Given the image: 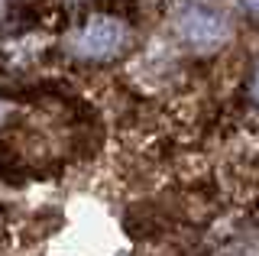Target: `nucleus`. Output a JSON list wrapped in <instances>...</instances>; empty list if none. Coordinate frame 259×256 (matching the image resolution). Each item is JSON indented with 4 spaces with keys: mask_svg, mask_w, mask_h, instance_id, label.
<instances>
[{
    "mask_svg": "<svg viewBox=\"0 0 259 256\" xmlns=\"http://www.w3.org/2000/svg\"><path fill=\"white\" fill-rule=\"evenodd\" d=\"M130 26L120 17L110 13H97V17L84 20L75 33L68 36V52L78 62H91V65H104V62H117L120 55L130 49Z\"/></svg>",
    "mask_w": 259,
    "mask_h": 256,
    "instance_id": "nucleus-1",
    "label": "nucleus"
},
{
    "mask_svg": "<svg viewBox=\"0 0 259 256\" xmlns=\"http://www.w3.org/2000/svg\"><path fill=\"white\" fill-rule=\"evenodd\" d=\"M178 29H182V39L194 49H210V46L227 39V20L217 10H207V7L185 10V17L178 20Z\"/></svg>",
    "mask_w": 259,
    "mask_h": 256,
    "instance_id": "nucleus-2",
    "label": "nucleus"
},
{
    "mask_svg": "<svg viewBox=\"0 0 259 256\" xmlns=\"http://www.w3.org/2000/svg\"><path fill=\"white\" fill-rule=\"evenodd\" d=\"M246 94H249V101L259 107V65L253 68V75H249V81H246Z\"/></svg>",
    "mask_w": 259,
    "mask_h": 256,
    "instance_id": "nucleus-3",
    "label": "nucleus"
},
{
    "mask_svg": "<svg viewBox=\"0 0 259 256\" xmlns=\"http://www.w3.org/2000/svg\"><path fill=\"white\" fill-rule=\"evenodd\" d=\"M243 10L253 13V17H259V0H243Z\"/></svg>",
    "mask_w": 259,
    "mask_h": 256,
    "instance_id": "nucleus-4",
    "label": "nucleus"
}]
</instances>
